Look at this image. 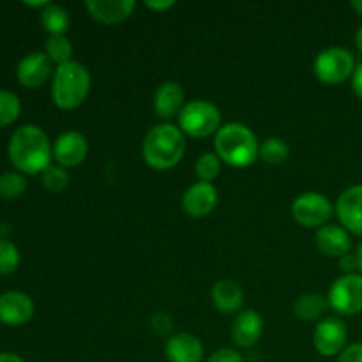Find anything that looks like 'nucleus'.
<instances>
[{
    "label": "nucleus",
    "instance_id": "obj_1",
    "mask_svg": "<svg viewBox=\"0 0 362 362\" xmlns=\"http://www.w3.org/2000/svg\"><path fill=\"white\" fill-rule=\"evenodd\" d=\"M53 147L48 134L37 126H21L9 140V159L18 170L25 173H42L52 165Z\"/></svg>",
    "mask_w": 362,
    "mask_h": 362
},
{
    "label": "nucleus",
    "instance_id": "obj_2",
    "mask_svg": "<svg viewBox=\"0 0 362 362\" xmlns=\"http://www.w3.org/2000/svg\"><path fill=\"white\" fill-rule=\"evenodd\" d=\"M144 159L151 168L170 170L180 163L186 152V138L180 127L172 124H159L152 127L144 140Z\"/></svg>",
    "mask_w": 362,
    "mask_h": 362
},
{
    "label": "nucleus",
    "instance_id": "obj_3",
    "mask_svg": "<svg viewBox=\"0 0 362 362\" xmlns=\"http://www.w3.org/2000/svg\"><path fill=\"white\" fill-rule=\"evenodd\" d=\"M214 147L218 158L233 168H246L253 165L260 154V145L253 131L239 122L221 126L216 133Z\"/></svg>",
    "mask_w": 362,
    "mask_h": 362
},
{
    "label": "nucleus",
    "instance_id": "obj_4",
    "mask_svg": "<svg viewBox=\"0 0 362 362\" xmlns=\"http://www.w3.org/2000/svg\"><path fill=\"white\" fill-rule=\"evenodd\" d=\"M90 74L78 62H67L57 67L52 81V99L60 110H74L87 99L90 92Z\"/></svg>",
    "mask_w": 362,
    "mask_h": 362
},
{
    "label": "nucleus",
    "instance_id": "obj_5",
    "mask_svg": "<svg viewBox=\"0 0 362 362\" xmlns=\"http://www.w3.org/2000/svg\"><path fill=\"white\" fill-rule=\"evenodd\" d=\"M180 131L193 138H207L221 129V112L212 103L197 101L186 103L179 113Z\"/></svg>",
    "mask_w": 362,
    "mask_h": 362
},
{
    "label": "nucleus",
    "instance_id": "obj_6",
    "mask_svg": "<svg viewBox=\"0 0 362 362\" xmlns=\"http://www.w3.org/2000/svg\"><path fill=\"white\" fill-rule=\"evenodd\" d=\"M354 57L345 48H327L318 53L315 60V74L322 83L338 85L354 76Z\"/></svg>",
    "mask_w": 362,
    "mask_h": 362
},
{
    "label": "nucleus",
    "instance_id": "obj_7",
    "mask_svg": "<svg viewBox=\"0 0 362 362\" xmlns=\"http://www.w3.org/2000/svg\"><path fill=\"white\" fill-rule=\"evenodd\" d=\"M332 212L334 209L329 198L315 191L299 194L292 204L293 219L304 228H317V226L322 228L332 218Z\"/></svg>",
    "mask_w": 362,
    "mask_h": 362
},
{
    "label": "nucleus",
    "instance_id": "obj_8",
    "mask_svg": "<svg viewBox=\"0 0 362 362\" xmlns=\"http://www.w3.org/2000/svg\"><path fill=\"white\" fill-rule=\"evenodd\" d=\"M329 306L339 315H357L362 311V276L345 274L332 283L329 290Z\"/></svg>",
    "mask_w": 362,
    "mask_h": 362
},
{
    "label": "nucleus",
    "instance_id": "obj_9",
    "mask_svg": "<svg viewBox=\"0 0 362 362\" xmlns=\"http://www.w3.org/2000/svg\"><path fill=\"white\" fill-rule=\"evenodd\" d=\"M349 331L339 318H325L317 325L313 334V345L324 357H334L345 350Z\"/></svg>",
    "mask_w": 362,
    "mask_h": 362
},
{
    "label": "nucleus",
    "instance_id": "obj_10",
    "mask_svg": "<svg viewBox=\"0 0 362 362\" xmlns=\"http://www.w3.org/2000/svg\"><path fill=\"white\" fill-rule=\"evenodd\" d=\"M88 152L87 138L78 131H67L57 138L53 145V158L62 168H74L85 161Z\"/></svg>",
    "mask_w": 362,
    "mask_h": 362
},
{
    "label": "nucleus",
    "instance_id": "obj_11",
    "mask_svg": "<svg viewBox=\"0 0 362 362\" xmlns=\"http://www.w3.org/2000/svg\"><path fill=\"white\" fill-rule=\"evenodd\" d=\"M218 205V191L211 182H197L184 193L182 209L189 218H205Z\"/></svg>",
    "mask_w": 362,
    "mask_h": 362
},
{
    "label": "nucleus",
    "instance_id": "obj_12",
    "mask_svg": "<svg viewBox=\"0 0 362 362\" xmlns=\"http://www.w3.org/2000/svg\"><path fill=\"white\" fill-rule=\"evenodd\" d=\"M336 214L345 230L362 235V184L343 191L336 204Z\"/></svg>",
    "mask_w": 362,
    "mask_h": 362
},
{
    "label": "nucleus",
    "instance_id": "obj_13",
    "mask_svg": "<svg viewBox=\"0 0 362 362\" xmlns=\"http://www.w3.org/2000/svg\"><path fill=\"white\" fill-rule=\"evenodd\" d=\"M52 60L46 53L34 52L28 53L27 57L21 59L18 64V80L23 87L27 88H37L45 83L52 74Z\"/></svg>",
    "mask_w": 362,
    "mask_h": 362
},
{
    "label": "nucleus",
    "instance_id": "obj_14",
    "mask_svg": "<svg viewBox=\"0 0 362 362\" xmlns=\"http://www.w3.org/2000/svg\"><path fill=\"white\" fill-rule=\"evenodd\" d=\"M34 315V303L23 292H6L0 296V322L6 325L27 324Z\"/></svg>",
    "mask_w": 362,
    "mask_h": 362
},
{
    "label": "nucleus",
    "instance_id": "obj_15",
    "mask_svg": "<svg viewBox=\"0 0 362 362\" xmlns=\"http://www.w3.org/2000/svg\"><path fill=\"white\" fill-rule=\"evenodd\" d=\"M262 334H264V318L260 317L258 311H243L233 320L232 339L239 349H251V346H255L260 341Z\"/></svg>",
    "mask_w": 362,
    "mask_h": 362
},
{
    "label": "nucleus",
    "instance_id": "obj_16",
    "mask_svg": "<svg viewBox=\"0 0 362 362\" xmlns=\"http://www.w3.org/2000/svg\"><path fill=\"white\" fill-rule=\"evenodd\" d=\"M85 7L94 20L105 25H117L133 14L136 2L133 0H87Z\"/></svg>",
    "mask_w": 362,
    "mask_h": 362
},
{
    "label": "nucleus",
    "instance_id": "obj_17",
    "mask_svg": "<svg viewBox=\"0 0 362 362\" xmlns=\"http://www.w3.org/2000/svg\"><path fill=\"white\" fill-rule=\"evenodd\" d=\"M204 354L202 341L189 332L173 334L165 346V356L170 362H202Z\"/></svg>",
    "mask_w": 362,
    "mask_h": 362
},
{
    "label": "nucleus",
    "instance_id": "obj_18",
    "mask_svg": "<svg viewBox=\"0 0 362 362\" xmlns=\"http://www.w3.org/2000/svg\"><path fill=\"white\" fill-rule=\"evenodd\" d=\"M186 94L177 81H165L154 94V110L161 119H170L182 112Z\"/></svg>",
    "mask_w": 362,
    "mask_h": 362
},
{
    "label": "nucleus",
    "instance_id": "obj_19",
    "mask_svg": "<svg viewBox=\"0 0 362 362\" xmlns=\"http://www.w3.org/2000/svg\"><path fill=\"white\" fill-rule=\"evenodd\" d=\"M317 246L327 257L341 258L349 255L352 243L345 228L338 225H324L317 232Z\"/></svg>",
    "mask_w": 362,
    "mask_h": 362
},
{
    "label": "nucleus",
    "instance_id": "obj_20",
    "mask_svg": "<svg viewBox=\"0 0 362 362\" xmlns=\"http://www.w3.org/2000/svg\"><path fill=\"white\" fill-rule=\"evenodd\" d=\"M212 303L221 313L232 315L244 304V292L232 279H221L212 286Z\"/></svg>",
    "mask_w": 362,
    "mask_h": 362
},
{
    "label": "nucleus",
    "instance_id": "obj_21",
    "mask_svg": "<svg viewBox=\"0 0 362 362\" xmlns=\"http://www.w3.org/2000/svg\"><path fill=\"white\" fill-rule=\"evenodd\" d=\"M327 306H329V300L325 299L322 293L308 292V293H303V296L296 300V304H293V315H296L299 320L313 322L324 315V311L327 310Z\"/></svg>",
    "mask_w": 362,
    "mask_h": 362
},
{
    "label": "nucleus",
    "instance_id": "obj_22",
    "mask_svg": "<svg viewBox=\"0 0 362 362\" xmlns=\"http://www.w3.org/2000/svg\"><path fill=\"white\" fill-rule=\"evenodd\" d=\"M41 25L49 35H66L69 28V14L62 6L48 4L41 13Z\"/></svg>",
    "mask_w": 362,
    "mask_h": 362
},
{
    "label": "nucleus",
    "instance_id": "obj_23",
    "mask_svg": "<svg viewBox=\"0 0 362 362\" xmlns=\"http://www.w3.org/2000/svg\"><path fill=\"white\" fill-rule=\"evenodd\" d=\"M290 156V148L281 138H269L265 140L264 144L260 145V154L258 158L262 161L269 163V165H281L288 159Z\"/></svg>",
    "mask_w": 362,
    "mask_h": 362
},
{
    "label": "nucleus",
    "instance_id": "obj_24",
    "mask_svg": "<svg viewBox=\"0 0 362 362\" xmlns=\"http://www.w3.org/2000/svg\"><path fill=\"white\" fill-rule=\"evenodd\" d=\"M46 55L49 57L52 62H57L59 66L71 62L73 57V45L66 35H49L46 41Z\"/></svg>",
    "mask_w": 362,
    "mask_h": 362
},
{
    "label": "nucleus",
    "instance_id": "obj_25",
    "mask_svg": "<svg viewBox=\"0 0 362 362\" xmlns=\"http://www.w3.org/2000/svg\"><path fill=\"white\" fill-rule=\"evenodd\" d=\"M219 172H221V159L212 152H204L194 163V173L200 182H212L219 175Z\"/></svg>",
    "mask_w": 362,
    "mask_h": 362
},
{
    "label": "nucleus",
    "instance_id": "obj_26",
    "mask_svg": "<svg viewBox=\"0 0 362 362\" xmlns=\"http://www.w3.org/2000/svg\"><path fill=\"white\" fill-rule=\"evenodd\" d=\"M21 103L16 94L9 90H0V127L9 126L20 117Z\"/></svg>",
    "mask_w": 362,
    "mask_h": 362
},
{
    "label": "nucleus",
    "instance_id": "obj_27",
    "mask_svg": "<svg viewBox=\"0 0 362 362\" xmlns=\"http://www.w3.org/2000/svg\"><path fill=\"white\" fill-rule=\"evenodd\" d=\"M42 186L46 187L52 193H60V191L66 189L69 186V173L66 172V168L62 166L49 165L45 172L41 173Z\"/></svg>",
    "mask_w": 362,
    "mask_h": 362
},
{
    "label": "nucleus",
    "instance_id": "obj_28",
    "mask_svg": "<svg viewBox=\"0 0 362 362\" xmlns=\"http://www.w3.org/2000/svg\"><path fill=\"white\" fill-rule=\"evenodd\" d=\"M27 189V180L16 172H6L0 175V194L7 200H14Z\"/></svg>",
    "mask_w": 362,
    "mask_h": 362
},
{
    "label": "nucleus",
    "instance_id": "obj_29",
    "mask_svg": "<svg viewBox=\"0 0 362 362\" xmlns=\"http://www.w3.org/2000/svg\"><path fill=\"white\" fill-rule=\"evenodd\" d=\"M20 265V251L11 240L0 239V274H13Z\"/></svg>",
    "mask_w": 362,
    "mask_h": 362
},
{
    "label": "nucleus",
    "instance_id": "obj_30",
    "mask_svg": "<svg viewBox=\"0 0 362 362\" xmlns=\"http://www.w3.org/2000/svg\"><path fill=\"white\" fill-rule=\"evenodd\" d=\"M207 362H243V357L233 349H219L209 357Z\"/></svg>",
    "mask_w": 362,
    "mask_h": 362
},
{
    "label": "nucleus",
    "instance_id": "obj_31",
    "mask_svg": "<svg viewBox=\"0 0 362 362\" xmlns=\"http://www.w3.org/2000/svg\"><path fill=\"white\" fill-rule=\"evenodd\" d=\"M338 362H362V345L356 343V345H350L339 354Z\"/></svg>",
    "mask_w": 362,
    "mask_h": 362
},
{
    "label": "nucleus",
    "instance_id": "obj_32",
    "mask_svg": "<svg viewBox=\"0 0 362 362\" xmlns=\"http://www.w3.org/2000/svg\"><path fill=\"white\" fill-rule=\"evenodd\" d=\"M339 267H341V271H345L346 274H352V271L359 269V262H357L356 255H345V257L339 258Z\"/></svg>",
    "mask_w": 362,
    "mask_h": 362
},
{
    "label": "nucleus",
    "instance_id": "obj_33",
    "mask_svg": "<svg viewBox=\"0 0 362 362\" xmlns=\"http://www.w3.org/2000/svg\"><path fill=\"white\" fill-rule=\"evenodd\" d=\"M352 87H354V92H356V94L362 99V64H359V66L356 67V71H354Z\"/></svg>",
    "mask_w": 362,
    "mask_h": 362
},
{
    "label": "nucleus",
    "instance_id": "obj_34",
    "mask_svg": "<svg viewBox=\"0 0 362 362\" xmlns=\"http://www.w3.org/2000/svg\"><path fill=\"white\" fill-rule=\"evenodd\" d=\"M145 6H147L148 9L161 13V11H168L170 7L175 6V2H173V0H163V2H151V0H148V2H145Z\"/></svg>",
    "mask_w": 362,
    "mask_h": 362
},
{
    "label": "nucleus",
    "instance_id": "obj_35",
    "mask_svg": "<svg viewBox=\"0 0 362 362\" xmlns=\"http://www.w3.org/2000/svg\"><path fill=\"white\" fill-rule=\"evenodd\" d=\"M0 362H25V361L21 359L20 356H16V354L4 352V354H0Z\"/></svg>",
    "mask_w": 362,
    "mask_h": 362
},
{
    "label": "nucleus",
    "instance_id": "obj_36",
    "mask_svg": "<svg viewBox=\"0 0 362 362\" xmlns=\"http://www.w3.org/2000/svg\"><path fill=\"white\" fill-rule=\"evenodd\" d=\"M350 6H352V9L356 11V13L359 14V16H362V0H354V2L350 4Z\"/></svg>",
    "mask_w": 362,
    "mask_h": 362
},
{
    "label": "nucleus",
    "instance_id": "obj_37",
    "mask_svg": "<svg viewBox=\"0 0 362 362\" xmlns=\"http://www.w3.org/2000/svg\"><path fill=\"white\" fill-rule=\"evenodd\" d=\"M356 42H357V48L362 52V27L357 30V35H356Z\"/></svg>",
    "mask_w": 362,
    "mask_h": 362
},
{
    "label": "nucleus",
    "instance_id": "obj_38",
    "mask_svg": "<svg viewBox=\"0 0 362 362\" xmlns=\"http://www.w3.org/2000/svg\"><path fill=\"white\" fill-rule=\"evenodd\" d=\"M357 262H359V269H361V272H362V243L359 244V247H357Z\"/></svg>",
    "mask_w": 362,
    "mask_h": 362
}]
</instances>
